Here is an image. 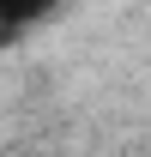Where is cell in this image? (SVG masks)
Returning <instances> with one entry per match:
<instances>
[{
  "label": "cell",
  "mask_w": 151,
  "mask_h": 157,
  "mask_svg": "<svg viewBox=\"0 0 151 157\" xmlns=\"http://www.w3.org/2000/svg\"><path fill=\"white\" fill-rule=\"evenodd\" d=\"M48 18V6H0V42L12 36V30H24V24Z\"/></svg>",
  "instance_id": "obj_1"
}]
</instances>
